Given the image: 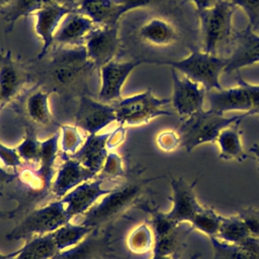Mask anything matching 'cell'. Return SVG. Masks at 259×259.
Returning a JSON list of instances; mask_svg holds the SVG:
<instances>
[{
	"instance_id": "cell-7",
	"label": "cell",
	"mask_w": 259,
	"mask_h": 259,
	"mask_svg": "<svg viewBox=\"0 0 259 259\" xmlns=\"http://www.w3.org/2000/svg\"><path fill=\"white\" fill-rule=\"evenodd\" d=\"M71 220L66 210V203L60 199L32 210L7 234L6 238L19 240L50 234L70 223Z\"/></svg>"
},
{
	"instance_id": "cell-33",
	"label": "cell",
	"mask_w": 259,
	"mask_h": 259,
	"mask_svg": "<svg viewBox=\"0 0 259 259\" xmlns=\"http://www.w3.org/2000/svg\"><path fill=\"white\" fill-rule=\"evenodd\" d=\"M223 217L219 215L212 208L204 207L196 212L189 223L191 231L197 230L209 238L217 237Z\"/></svg>"
},
{
	"instance_id": "cell-49",
	"label": "cell",
	"mask_w": 259,
	"mask_h": 259,
	"mask_svg": "<svg viewBox=\"0 0 259 259\" xmlns=\"http://www.w3.org/2000/svg\"><path fill=\"white\" fill-rule=\"evenodd\" d=\"M151 259H174L172 257H167V256H160V255H155L153 254L152 258Z\"/></svg>"
},
{
	"instance_id": "cell-36",
	"label": "cell",
	"mask_w": 259,
	"mask_h": 259,
	"mask_svg": "<svg viewBox=\"0 0 259 259\" xmlns=\"http://www.w3.org/2000/svg\"><path fill=\"white\" fill-rule=\"evenodd\" d=\"M124 175V170L122 166L121 158L112 152H109L105 162L97 174L96 177L102 179H121Z\"/></svg>"
},
{
	"instance_id": "cell-22",
	"label": "cell",
	"mask_w": 259,
	"mask_h": 259,
	"mask_svg": "<svg viewBox=\"0 0 259 259\" xmlns=\"http://www.w3.org/2000/svg\"><path fill=\"white\" fill-rule=\"evenodd\" d=\"M138 34L147 45L158 48L173 46L179 37L176 25L170 20L159 16L146 20L140 26Z\"/></svg>"
},
{
	"instance_id": "cell-19",
	"label": "cell",
	"mask_w": 259,
	"mask_h": 259,
	"mask_svg": "<svg viewBox=\"0 0 259 259\" xmlns=\"http://www.w3.org/2000/svg\"><path fill=\"white\" fill-rule=\"evenodd\" d=\"M96 27L88 16L76 10L67 14L58 27L54 41L68 47L84 46L87 35Z\"/></svg>"
},
{
	"instance_id": "cell-18",
	"label": "cell",
	"mask_w": 259,
	"mask_h": 259,
	"mask_svg": "<svg viewBox=\"0 0 259 259\" xmlns=\"http://www.w3.org/2000/svg\"><path fill=\"white\" fill-rule=\"evenodd\" d=\"M28 79L29 75L14 62L10 51L0 54V108L20 93Z\"/></svg>"
},
{
	"instance_id": "cell-25",
	"label": "cell",
	"mask_w": 259,
	"mask_h": 259,
	"mask_svg": "<svg viewBox=\"0 0 259 259\" xmlns=\"http://www.w3.org/2000/svg\"><path fill=\"white\" fill-rule=\"evenodd\" d=\"M212 259H259V240L250 238L243 244H231L215 237L209 238Z\"/></svg>"
},
{
	"instance_id": "cell-47",
	"label": "cell",
	"mask_w": 259,
	"mask_h": 259,
	"mask_svg": "<svg viewBox=\"0 0 259 259\" xmlns=\"http://www.w3.org/2000/svg\"><path fill=\"white\" fill-rule=\"evenodd\" d=\"M189 259H203V258H202V255L199 252H195L194 254H192L190 256Z\"/></svg>"
},
{
	"instance_id": "cell-16",
	"label": "cell",
	"mask_w": 259,
	"mask_h": 259,
	"mask_svg": "<svg viewBox=\"0 0 259 259\" xmlns=\"http://www.w3.org/2000/svg\"><path fill=\"white\" fill-rule=\"evenodd\" d=\"M75 7L76 5L73 4L55 3L32 14L35 18V32L42 42L37 60H41L48 55L49 50L54 42V36L59 25L67 14L76 10Z\"/></svg>"
},
{
	"instance_id": "cell-10",
	"label": "cell",
	"mask_w": 259,
	"mask_h": 259,
	"mask_svg": "<svg viewBox=\"0 0 259 259\" xmlns=\"http://www.w3.org/2000/svg\"><path fill=\"white\" fill-rule=\"evenodd\" d=\"M84 47L89 62L94 68L99 70L104 65L113 61L118 51V25L95 27L87 35Z\"/></svg>"
},
{
	"instance_id": "cell-45",
	"label": "cell",
	"mask_w": 259,
	"mask_h": 259,
	"mask_svg": "<svg viewBox=\"0 0 259 259\" xmlns=\"http://www.w3.org/2000/svg\"><path fill=\"white\" fill-rule=\"evenodd\" d=\"M249 152L252 153L254 156H255V159L258 163V169H259V143H256L254 144L250 149H249Z\"/></svg>"
},
{
	"instance_id": "cell-38",
	"label": "cell",
	"mask_w": 259,
	"mask_h": 259,
	"mask_svg": "<svg viewBox=\"0 0 259 259\" xmlns=\"http://www.w3.org/2000/svg\"><path fill=\"white\" fill-rule=\"evenodd\" d=\"M234 6L240 7L246 13L249 25L253 30L259 29V0H228Z\"/></svg>"
},
{
	"instance_id": "cell-3",
	"label": "cell",
	"mask_w": 259,
	"mask_h": 259,
	"mask_svg": "<svg viewBox=\"0 0 259 259\" xmlns=\"http://www.w3.org/2000/svg\"><path fill=\"white\" fill-rule=\"evenodd\" d=\"M92 68L84 46L62 48L54 52L46 69V78L51 89H72Z\"/></svg>"
},
{
	"instance_id": "cell-26",
	"label": "cell",
	"mask_w": 259,
	"mask_h": 259,
	"mask_svg": "<svg viewBox=\"0 0 259 259\" xmlns=\"http://www.w3.org/2000/svg\"><path fill=\"white\" fill-rule=\"evenodd\" d=\"M59 252L50 233L29 238L20 249L8 255L10 259H54Z\"/></svg>"
},
{
	"instance_id": "cell-42",
	"label": "cell",
	"mask_w": 259,
	"mask_h": 259,
	"mask_svg": "<svg viewBox=\"0 0 259 259\" xmlns=\"http://www.w3.org/2000/svg\"><path fill=\"white\" fill-rule=\"evenodd\" d=\"M124 138H125V127L119 124L118 127H116L113 132L109 134V137L106 143L108 151H111L116 147H118L124 141Z\"/></svg>"
},
{
	"instance_id": "cell-51",
	"label": "cell",
	"mask_w": 259,
	"mask_h": 259,
	"mask_svg": "<svg viewBox=\"0 0 259 259\" xmlns=\"http://www.w3.org/2000/svg\"><path fill=\"white\" fill-rule=\"evenodd\" d=\"M0 109H1V108H0Z\"/></svg>"
},
{
	"instance_id": "cell-32",
	"label": "cell",
	"mask_w": 259,
	"mask_h": 259,
	"mask_svg": "<svg viewBox=\"0 0 259 259\" xmlns=\"http://www.w3.org/2000/svg\"><path fill=\"white\" fill-rule=\"evenodd\" d=\"M154 233L147 224L135 228L126 238V248L135 255H146L154 248Z\"/></svg>"
},
{
	"instance_id": "cell-48",
	"label": "cell",
	"mask_w": 259,
	"mask_h": 259,
	"mask_svg": "<svg viewBox=\"0 0 259 259\" xmlns=\"http://www.w3.org/2000/svg\"><path fill=\"white\" fill-rule=\"evenodd\" d=\"M11 0H0V9L6 7L9 3H10Z\"/></svg>"
},
{
	"instance_id": "cell-50",
	"label": "cell",
	"mask_w": 259,
	"mask_h": 259,
	"mask_svg": "<svg viewBox=\"0 0 259 259\" xmlns=\"http://www.w3.org/2000/svg\"><path fill=\"white\" fill-rule=\"evenodd\" d=\"M0 259H10L9 255H3L0 253Z\"/></svg>"
},
{
	"instance_id": "cell-9",
	"label": "cell",
	"mask_w": 259,
	"mask_h": 259,
	"mask_svg": "<svg viewBox=\"0 0 259 259\" xmlns=\"http://www.w3.org/2000/svg\"><path fill=\"white\" fill-rule=\"evenodd\" d=\"M121 185L120 179L95 177L78 185L61 199L66 203V210L73 219L84 214L95 204L98 198L114 191Z\"/></svg>"
},
{
	"instance_id": "cell-6",
	"label": "cell",
	"mask_w": 259,
	"mask_h": 259,
	"mask_svg": "<svg viewBox=\"0 0 259 259\" xmlns=\"http://www.w3.org/2000/svg\"><path fill=\"white\" fill-rule=\"evenodd\" d=\"M171 102L170 99L158 98L151 88L142 93L122 98L113 104L116 121L123 126H136L150 122L161 115H171L165 107Z\"/></svg>"
},
{
	"instance_id": "cell-24",
	"label": "cell",
	"mask_w": 259,
	"mask_h": 259,
	"mask_svg": "<svg viewBox=\"0 0 259 259\" xmlns=\"http://www.w3.org/2000/svg\"><path fill=\"white\" fill-rule=\"evenodd\" d=\"M241 121L237 120L220 132L215 140L220 149V159L224 161L243 162L248 158V154L245 153L242 144V131L239 126Z\"/></svg>"
},
{
	"instance_id": "cell-13",
	"label": "cell",
	"mask_w": 259,
	"mask_h": 259,
	"mask_svg": "<svg viewBox=\"0 0 259 259\" xmlns=\"http://www.w3.org/2000/svg\"><path fill=\"white\" fill-rule=\"evenodd\" d=\"M113 121H116L113 104L103 103L86 95L80 97L75 124L81 131L88 135L97 134Z\"/></svg>"
},
{
	"instance_id": "cell-43",
	"label": "cell",
	"mask_w": 259,
	"mask_h": 259,
	"mask_svg": "<svg viewBox=\"0 0 259 259\" xmlns=\"http://www.w3.org/2000/svg\"><path fill=\"white\" fill-rule=\"evenodd\" d=\"M17 176H18L17 172L11 173L6 168H4L0 165V186L3 185V184L9 183L10 181L14 180Z\"/></svg>"
},
{
	"instance_id": "cell-40",
	"label": "cell",
	"mask_w": 259,
	"mask_h": 259,
	"mask_svg": "<svg viewBox=\"0 0 259 259\" xmlns=\"http://www.w3.org/2000/svg\"><path fill=\"white\" fill-rule=\"evenodd\" d=\"M158 147L164 152L175 151L181 146V139L177 131H164L160 133L156 139Z\"/></svg>"
},
{
	"instance_id": "cell-11",
	"label": "cell",
	"mask_w": 259,
	"mask_h": 259,
	"mask_svg": "<svg viewBox=\"0 0 259 259\" xmlns=\"http://www.w3.org/2000/svg\"><path fill=\"white\" fill-rule=\"evenodd\" d=\"M171 77L173 83L171 102L181 118L203 109L206 90L185 76L181 78L173 68H171Z\"/></svg>"
},
{
	"instance_id": "cell-29",
	"label": "cell",
	"mask_w": 259,
	"mask_h": 259,
	"mask_svg": "<svg viewBox=\"0 0 259 259\" xmlns=\"http://www.w3.org/2000/svg\"><path fill=\"white\" fill-rule=\"evenodd\" d=\"M51 91L44 88L31 91L25 100V112L29 119L36 124L47 125L52 121V113L49 106Z\"/></svg>"
},
{
	"instance_id": "cell-14",
	"label": "cell",
	"mask_w": 259,
	"mask_h": 259,
	"mask_svg": "<svg viewBox=\"0 0 259 259\" xmlns=\"http://www.w3.org/2000/svg\"><path fill=\"white\" fill-rule=\"evenodd\" d=\"M233 49L227 60L224 73L239 72L240 69L259 63V34L248 24L246 28L233 32Z\"/></svg>"
},
{
	"instance_id": "cell-23",
	"label": "cell",
	"mask_w": 259,
	"mask_h": 259,
	"mask_svg": "<svg viewBox=\"0 0 259 259\" xmlns=\"http://www.w3.org/2000/svg\"><path fill=\"white\" fill-rule=\"evenodd\" d=\"M80 0H11L10 3L0 9V15L6 23V31H10L14 23L25 16H32L36 11L55 3L76 5Z\"/></svg>"
},
{
	"instance_id": "cell-1",
	"label": "cell",
	"mask_w": 259,
	"mask_h": 259,
	"mask_svg": "<svg viewBox=\"0 0 259 259\" xmlns=\"http://www.w3.org/2000/svg\"><path fill=\"white\" fill-rule=\"evenodd\" d=\"M250 113H243L232 117L212 109H201L187 117L181 118L178 126V134L181 139V146L186 152H191L197 146L205 143L215 142L220 132L227 125L243 120Z\"/></svg>"
},
{
	"instance_id": "cell-41",
	"label": "cell",
	"mask_w": 259,
	"mask_h": 259,
	"mask_svg": "<svg viewBox=\"0 0 259 259\" xmlns=\"http://www.w3.org/2000/svg\"><path fill=\"white\" fill-rule=\"evenodd\" d=\"M0 162L6 169H12L15 172L22 167V160L16 149L8 148L0 142Z\"/></svg>"
},
{
	"instance_id": "cell-28",
	"label": "cell",
	"mask_w": 259,
	"mask_h": 259,
	"mask_svg": "<svg viewBox=\"0 0 259 259\" xmlns=\"http://www.w3.org/2000/svg\"><path fill=\"white\" fill-rule=\"evenodd\" d=\"M60 131L56 132L52 137L45 141H40L39 164L37 167V174L41 178L46 188L52 185L54 175V164L59 151Z\"/></svg>"
},
{
	"instance_id": "cell-17",
	"label": "cell",
	"mask_w": 259,
	"mask_h": 259,
	"mask_svg": "<svg viewBox=\"0 0 259 259\" xmlns=\"http://www.w3.org/2000/svg\"><path fill=\"white\" fill-rule=\"evenodd\" d=\"M111 238V232L96 227L80 243L60 251L54 259H102L109 253Z\"/></svg>"
},
{
	"instance_id": "cell-15",
	"label": "cell",
	"mask_w": 259,
	"mask_h": 259,
	"mask_svg": "<svg viewBox=\"0 0 259 259\" xmlns=\"http://www.w3.org/2000/svg\"><path fill=\"white\" fill-rule=\"evenodd\" d=\"M197 179L192 183H188L182 177L170 178V185L172 189V208L166 212L167 217L178 223L185 224L190 223L193 217L202 208V205L198 202L194 191Z\"/></svg>"
},
{
	"instance_id": "cell-31",
	"label": "cell",
	"mask_w": 259,
	"mask_h": 259,
	"mask_svg": "<svg viewBox=\"0 0 259 259\" xmlns=\"http://www.w3.org/2000/svg\"><path fill=\"white\" fill-rule=\"evenodd\" d=\"M215 238L231 244H243L248 241L251 236L244 222L237 214L229 218H223Z\"/></svg>"
},
{
	"instance_id": "cell-27",
	"label": "cell",
	"mask_w": 259,
	"mask_h": 259,
	"mask_svg": "<svg viewBox=\"0 0 259 259\" xmlns=\"http://www.w3.org/2000/svg\"><path fill=\"white\" fill-rule=\"evenodd\" d=\"M190 232V228L186 229L184 227V224H179L169 234L161 238L155 239L153 254L178 259L180 253L185 247L187 234H189Z\"/></svg>"
},
{
	"instance_id": "cell-8",
	"label": "cell",
	"mask_w": 259,
	"mask_h": 259,
	"mask_svg": "<svg viewBox=\"0 0 259 259\" xmlns=\"http://www.w3.org/2000/svg\"><path fill=\"white\" fill-rule=\"evenodd\" d=\"M237 81L236 87L206 92L209 109L224 114L229 111H244L250 115H259V85L247 82L239 72Z\"/></svg>"
},
{
	"instance_id": "cell-44",
	"label": "cell",
	"mask_w": 259,
	"mask_h": 259,
	"mask_svg": "<svg viewBox=\"0 0 259 259\" xmlns=\"http://www.w3.org/2000/svg\"><path fill=\"white\" fill-rule=\"evenodd\" d=\"M187 1L192 2L195 5L196 11H201L213 6L218 0H187Z\"/></svg>"
},
{
	"instance_id": "cell-39",
	"label": "cell",
	"mask_w": 259,
	"mask_h": 259,
	"mask_svg": "<svg viewBox=\"0 0 259 259\" xmlns=\"http://www.w3.org/2000/svg\"><path fill=\"white\" fill-rule=\"evenodd\" d=\"M238 215L242 219L252 238L259 240V209L247 206L238 210Z\"/></svg>"
},
{
	"instance_id": "cell-35",
	"label": "cell",
	"mask_w": 259,
	"mask_h": 259,
	"mask_svg": "<svg viewBox=\"0 0 259 259\" xmlns=\"http://www.w3.org/2000/svg\"><path fill=\"white\" fill-rule=\"evenodd\" d=\"M15 149L23 162L29 163L31 166L39 164L40 141L37 140L32 131L26 130L23 141Z\"/></svg>"
},
{
	"instance_id": "cell-21",
	"label": "cell",
	"mask_w": 259,
	"mask_h": 259,
	"mask_svg": "<svg viewBox=\"0 0 259 259\" xmlns=\"http://www.w3.org/2000/svg\"><path fill=\"white\" fill-rule=\"evenodd\" d=\"M110 133L88 135L79 151L72 157L96 176L100 172L109 153L106 143Z\"/></svg>"
},
{
	"instance_id": "cell-5",
	"label": "cell",
	"mask_w": 259,
	"mask_h": 259,
	"mask_svg": "<svg viewBox=\"0 0 259 259\" xmlns=\"http://www.w3.org/2000/svg\"><path fill=\"white\" fill-rule=\"evenodd\" d=\"M235 11L236 6L228 0H218L210 8L196 11L205 53L218 55L220 48L230 39Z\"/></svg>"
},
{
	"instance_id": "cell-30",
	"label": "cell",
	"mask_w": 259,
	"mask_h": 259,
	"mask_svg": "<svg viewBox=\"0 0 259 259\" xmlns=\"http://www.w3.org/2000/svg\"><path fill=\"white\" fill-rule=\"evenodd\" d=\"M92 230L93 228L80 224L68 223L53 232L52 235L58 250L64 251L80 243Z\"/></svg>"
},
{
	"instance_id": "cell-4",
	"label": "cell",
	"mask_w": 259,
	"mask_h": 259,
	"mask_svg": "<svg viewBox=\"0 0 259 259\" xmlns=\"http://www.w3.org/2000/svg\"><path fill=\"white\" fill-rule=\"evenodd\" d=\"M154 179H142L122 184L114 191L106 194L98 203L82 214V220L78 224L93 229L101 227L134 204L143 193L145 186Z\"/></svg>"
},
{
	"instance_id": "cell-2",
	"label": "cell",
	"mask_w": 259,
	"mask_h": 259,
	"mask_svg": "<svg viewBox=\"0 0 259 259\" xmlns=\"http://www.w3.org/2000/svg\"><path fill=\"white\" fill-rule=\"evenodd\" d=\"M146 63L167 65L176 71L181 72L185 77L198 83L206 92L210 90L222 89L220 76L224 72L227 64L226 58H221L218 55L199 51L196 48H191L190 54L176 61H147Z\"/></svg>"
},
{
	"instance_id": "cell-34",
	"label": "cell",
	"mask_w": 259,
	"mask_h": 259,
	"mask_svg": "<svg viewBox=\"0 0 259 259\" xmlns=\"http://www.w3.org/2000/svg\"><path fill=\"white\" fill-rule=\"evenodd\" d=\"M60 150L66 158L74 156L85 142L81 130L76 125L63 124L60 126Z\"/></svg>"
},
{
	"instance_id": "cell-37",
	"label": "cell",
	"mask_w": 259,
	"mask_h": 259,
	"mask_svg": "<svg viewBox=\"0 0 259 259\" xmlns=\"http://www.w3.org/2000/svg\"><path fill=\"white\" fill-rule=\"evenodd\" d=\"M161 0H110L113 14L117 21H119L124 13H127L133 9L147 7Z\"/></svg>"
},
{
	"instance_id": "cell-12",
	"label": "cell",
	"mask_w": 259,
	"mask_h": 259,
	"mask_svg": "<svg viewBox=\"0 0 259 259\" xmlns=\"http://www.w3.org/2000/svg\"><path fill=\"white\" fill-rule=\"evenodd\" d=\"M146 60H131L127 62L111 61L99 69L101 86L98 100L103 103H116L121 100L122 86L130 74Z\"/></svg>"
},
{
	"instance_id": "cell-46",
	"label": "cell",
	"mask_w": 259,
	"mask_h": 259,
	"mask_svg": "<svg viewBox=\"0 0 259 259\" xmlns=\"http://www.w3.org/2000/svg\"><path fill=\"white\" fill-rule=\"evenodd\" d=\"M102 259H132V258H125V257H120V256H115L113 254H106Z\"/></svg>"
},
{
	"instance_id": "cell-20",
	"label": "cell",
	"mask_w": 259,
	"mask_h": 259,
	"mask_svg": "<svg viewBox=\"0 0 259 259\" xmlns=\"http://www.w3.org/2000/svg\"><path fill=\"white\" fill-rule=\"evenodd\" d=\"M96 175L73 158H65L52 183V192L56 197H64L78 185L95 178Z\"/></svg>"
}]
</instances>
